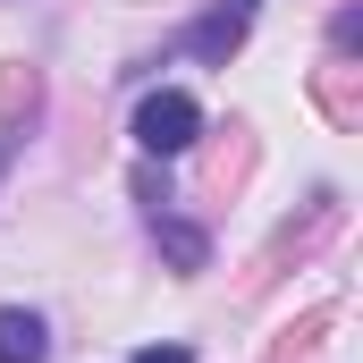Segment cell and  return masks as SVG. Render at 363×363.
<instances>
[{
  "label": "cell",
  "mask_w": 363,
  "mask_h": 363,
  "mask_svg": "<svg viewBox=\"0 0 363 363\" xmlns=\"http://www.w3.org/2000/svg\"><path fill=\"white\" fill-rule=\"evenodd\" d=\"M338 220H347V211H338L330 194H321V203H313L304 220H287V228H279L271 245L254 254V271H245V296H262V287H271V279H287L296 262H313V254H321V245L338 237Z\"/></svg>",
  "instance_id": "cell-1"
},
{
  "label": "cell",
  "mask_w": 363,
  "mask_h": 363,
  "mask_svg": "<svg viewBox=\"0 0 363 363\" xmlns=\"http://www.w3.org/2000/svg\"><path fill=\"white\" fill-rule=\"evenodd\" d=\"M194 135H203V110H194V93H144V110H135V144H144L152 161H178Z\"/></svg>",
  "instance_id": "cell-2"
},
{
  "label": "cell",
  "mask_w": 363,
  "mask_h": 363,
  "mask_svg": "<svg viewBox=\"0 0 363 363\" xmlns=\"http://www.w3.org/2000/svg\"><path fill=\"white\" fill-rule=\"evenodd\" d=\"M313 110H321L330 127H363V68H355V51H330V60L313 68Z\"/></svg>",
  "instance_id": "cell-3"
},
{
  "label": "cell",
  "mask_w": 363,
  "mask_h": 363,
  "mask_svg": "<svg viewBox=\"0 0 363 363\" xmlns=\"http://www.w3.org/2000/svg\"><path fill=\"white\" fill-rule=\"evenodd\" d=\"M245 26H254V0H220V9H211V17H203L194 34H186V51L220 68V60H228V51L245 43Z\"/></svg>",
  "instance_id": "cell-4"
},
{
  "label": "cell",
  "mask_w": 363,
  "mask_h": 363,
  "mask_svg": "<svg viewBox=\"0 0 363 363\" xmlns=\"http://www.w3.org/2000/svg\"><path fill=\"white\" fill-rule=\"evenodd\" d=\"M245 178H254V135H245V127H228V144L203 161V194L220 203V194H237Z\"/></svg>",
  "instance_id": "cell-5"
},
{
  "label": "cell",
  "mask_w": 363,
  "mask_h": 363,
  "mask_svg": "<svg viewBox=\"0 0 363 363\" xmlns=\"http://www.w3.org/2000/svg\"><path fill=\"white\" fill-rule=\"evenodd\" d=\"M330 321H338L330 304H321V313H304V321H287L271 347H262V363H313V355H321V338H330Z\"/></svg>",
  "instance_id": "cell-6"
},
{
  "label": "cell",
  "mask_w": 363,
  "mask_h": 363,
  "mask_svg": "<svg viewBox=\"0 0 363 363\" xmlns=\"http://www.w3.org/2000/svg\"><path fill=\"white\" fill-rule=\"evenodd\" d=\"M34 110H43V77L26 60H0V127H26Z\"/></svg>",
  "instance_id": "cell-7"
},
{
  "label": "cell",
  "mask_w": 363,
  "mask_h": 363,
  "mask_svg": "<svg viewBox=\"0 0 363 363\" xmlns=\"http://www.w3.org/2000/svg\"><path fill=\"white\" fill-rule=\"evenodd\" d=\"M43 355H51V330L9 304V313H0V363H43Z\"/></svg>",
  "instance_id": "cell-8"
},
{
  "label": "cell",
  "mask_w": 363,
  "mask_h": 363,
  "mask_svg": "<svg viewBox=\"0 0 363 363\" xmlns=\"http://www.w3.org/2000/svg\"><path fill=\"white\" fill-rule=\"evenodd\" d=\"M161 245H169V262H178V271H203V237H194L186 220H169V211H161Z\"/></svg>",
  "instance_id": "cell-9"
},
{
  "label": "cell",
  "mask_w": 363,
  "mask_h": 363,
  "mask_svg": "<svg viewBox=\"0 0 363 363\" xmlns=\"http://www.w3.org/2000/svg\"><path fill=\"white\" fill-rule=\"evenodd\" d=\"M355 43H363V17H355V9H338V26H330V51H355Z\"/></svg>",
  "instance_id": "cell-10"
},
{
  "label": "cell",
  "mask_w": 363,
  "mask_h": 363,
  "mask_svg": "<svg viewBox=\"0 0 363 363\" xmlns=\"http://www.w3.org/2000/svg\"><path fill=\"white\" fill-rule=\"evenodd\" d=\"M135 363H194V355H186V347H144Z\"/></svg>",
  "instance_id": "cell-11"
},
{
  "label": "cell",
  "mask_w": 363,
  "mask_h": 363,
  "mask_svg": "<svg viewBox=\"0 0 363 363\" xmlns=\"http://www.w3.org/2000/svg\"><path fill=\"white\" fill-rule=\"evenodd\" d=\"M0 161H9V144H0Z\"/></svg>",
  "instance_id": "cell-12"
}]
</instances>
